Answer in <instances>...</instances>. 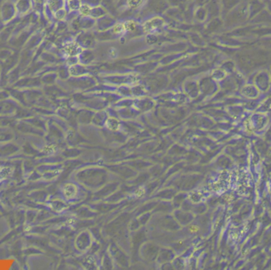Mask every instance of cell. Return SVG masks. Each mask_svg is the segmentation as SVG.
Segmentation results:
<instances>
[{
  "label": "cell",
  "mask_w": 271,
  "mask_h": 270,
  "mask_svg": "<svg viewBox=\"0 0 271 270\" xmlns=\"http://www.w3.org/2000/svg\"><path fill=\"white\" fill-rule=\"evenodd\" d=\"M126 30L125 29V25L124 24H117L114 26V32L115 33H122L123 32H125Z\"/></svg>",
  "instance_id": "cell-4"
},
{
  "label": "cell",
  "mask_w": 271,
  "mask_h": 270,
  "mask_svg": "<svg viewBox=\"0 0 271 270\" xmlns=\"http://www.w3.org/2000/svg\"><path fill=\"white\" fill-rule=\"evenodd\" d=\"M163 22V20L160 18H154L152 20L148 21L144 25V29L146 32L150 33L151 31H154L155 29L159 27L161 25V22Z\"/></svg>",
  "instance_id": "cell-1"
},
{
  "label": "cell",
  "mask_w": 271,
  "mask_h": 270,
  "mask_svg": "<svg viewBox=\"0 0 271 270\" xmlns=\"http://www.w3.org/2000/svg\"><path fill=\"white\" fill-rule=\"evenodd\" d=\"M144 2V0H127L128 5L130 8L132 9H136L141 5Z\"/></svg>",
  "instance_id": "cell-3"
},
{
  "label": "cell",
  "mask_w": 271,
  "mask_h": 270,
  "mask_svg": "<svg viewBox=\"0 0 271 270\" xmlns=\"http://www.w3.org/2000/svg\"><path fill=\"white\" fill-rule=\"evenodd\" d=\"M124 25H125V29H126V30L133 31V30H134L136 29L135 23H134L133 21H129V22L124 23Z\"/></svg>",
  "instance_id": "cell-6"
},
{
  "label": "cell",
  "mask_w": 271,
  "mask_h": 270,
  "mask_svg": "<svg viewBox=\"0 0 271 270\" xmlns=\"http://www.w3.org/2000/svg\"><path fill=\"white\" fill-rule=\"evenodd\" d=\"M90 10H91V9H90V7L88 5H83L80 8V13L84 16L90 14Z\"/></svg>",
  "instance_id": "cell-5"
},
{
  "label": "cell",
  "mask_w": 271,
  "mask_h": 270,
  "mask_svg": "<svg viewBox=\"0 0 271 270\" xmlns=\"http://www.w3.org/2000/svg\"><path fill=\"white\" fill-rule=\"evenodd\" d=\"M79 47L77 44H71L70 45H68L66 48V52L68 53L70 56H75L79 53Z\"/></svg>",
  "instance_id": "cell-2"
}]
</instances>
